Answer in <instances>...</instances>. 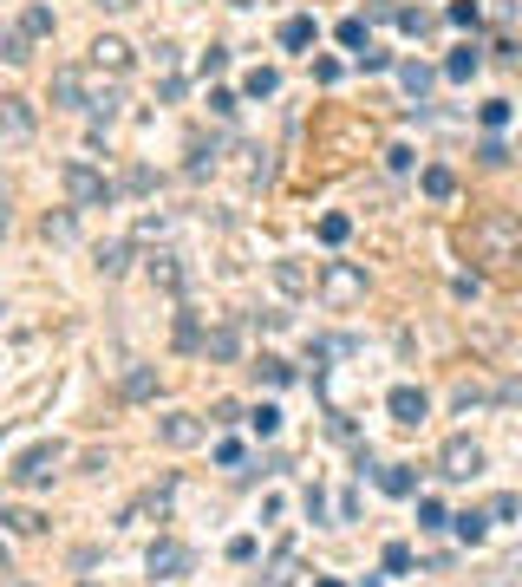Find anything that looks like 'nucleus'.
<instances>
[{
    "label": "nucleus",
    "mask_w": 522,
    "mask_h": 587,
    "mask_svg": "<svg viewBox=\"0 0 522 587\" xmlns=\"http://www.w3.org/2000/svg\"><path fill=\"white\" fill-rule=\"evenodd\" d=\"M60 463H66V444L60 437H40V444H26V451L14 457V483L20 490H46L52 477H60Z\"/></svg>",
    "instance_id": "f03ea898"
},
{
    "label": "nucleus",
    "mask_w": 522,
    "mask_h": 587,
    "mask_svg": "<svg viewBox=\"0 0 522 587\" xmlns=\"http://www.w3.org/2000/svg\"><path fill=\"white\" fill-rule=\"evenodd\" d=\"M497 405H522V379H503L497 385Z\"/></svg>",
    "instance_id": "603ef678"
},
{
    "label": "nucleus",
    "mask_w": 522,
    "mask_h": 587,
    "mask_svg": "<svg viewBox=\"0 0 522 587\" xmlns=\"http://www.w3.org/2000/svg\"><path fill=\"white\" fill-rule=\"evenodd\" d=\"M471 242L483 248L490 261H509L516 248H522V222H516V216H483L477 229H471Z\"/></svg>",
    "instance_id": "20e7f679"
},
{
    "label": "nucleus",
    "mask_w": 522,
    "mask_h": 587,
    "mask_svg": "<svg viewBox=\"0 0 522 587\" xmlns=\"http://www.w3.org/2000/svg\"><path fill=\"white\" fill-rule=\"evenodd\" d=\"M437 477L444 483H471V477H483V451L471 437H444V451H437Z\"/></svg>",
    "instance_id": "39448f33"
},
{
    "label": "nucleus",
    "mask_w": 522,
    "mask_h": 587,
    "mask_svg": "<svg viewBox=\"0 0 522 587\" xmlns=\"http://www.w3.org/2000/svg\"><path fill=\"white\" fill-rule=\"evenodd\" d=\"M398 86H405L411 98H418V105H425V92L437 86V66H425V60H405V66H398Z\"/></svg>",
    "instance_id": "6ab92c4d"
},
{
    "label": "nucleus",
    "mask_w": 522,
    "mask_h": 587,
    "mask_svg": "<svg viewBox=\"0 0 522 587\" xmlns=\"http://www.w3.org/2000/svg\"><path fill=\"white\" fill-rule=\"evenodd\" d=\"M203 359H209V366H235V359H242V320H215L203 333Z\"/></svg>",
    "instance_id": "1a4fd4ad"
},
{
    "label": "nucleus",
    "mask_w": 522,
    "mask_h": 587,
    "mask_svg": "<svg viewBox=\"0 0 522 587\" xmlns=\"http://www.w3.org/2000/svg\"><path fill=\"white\" fill-rule=\"evenodd\" d=\"M386 411H392V425H425L431 399H425V385H392L386 391Z\"/></svg>",
    "instance_id": "9d476101"
},
{
    "label": "nucleus",
    "mask_w": 522,
    "mask_h": 587,
    "mask_svg": "<svg viewBox=\"0 0 522 587\" xmlns=\"http://www.w3.org/2000/svg\"><path fill=\"white\" fill-rule=\"evenodd\" d=\"M314 587H340V581H314Z\"/></svg>",
    "instance_id": "4d7b16f0"
},
{
    "label": "nucleus",
    "mask_w": 522,
    "mask_h": 587,
    "mask_svg": "<svg viewBox=\"0 0 522 587\" xmlns=\"http://www.w3.org/2000/svg\"><path fill=\"white\" fill-rule=\"evenodd\" d=\"M7 568H14V555H7V542H0V574H7Z\"/></svg>",
    "instance_id": "5fc2aeb1"
},
{
    "label": "nucleus",
    "mask_w": 522,
    "mask_h": 587,
    "mask_svg": "<svg viewBox=\"0 0 522 587\" xmlns=\"http://www.w3.org/2000/svg\"><path fill=\"white\" fill-rule=\"evenodd\" d=\"M386 66H392V52H379V46L360 52V72H386Z\"/></svg>",
    "instance_id": "de8ad7c7"
},
{
    "label": "nucleus",
    "mask_w": 522,
    "mask_h": 587,
    "mask_svg": "<svg viewBox=\"0 0 522 587\" xmlns=\"http://www.w3.org/2000/svg\"><path fill=\"white\" fill-rule=\"evenodd\" d=\"M320 294L334 300V307H353V300H366V274L353 268V261H326L320 268Z\"/></svg>",
    "instance_id": "423d86ee"
},
{
    "label": "nucleus",
    "mask_w": 522,
    "mask_h": 587,
    "mask_svg": "<svg viewBox=\"0 0 522 587\" xmlns=\"http://www.w3.org/2000/svg\"><path fill=\"white\" fill-rule=\"evenodd\" d=\"M418 528H425V536H437V528H451V509H444L437 496H418Z\"/></svg>",
    "instance_id": "cd10ccee"
},
{
    "label": "nucleus",
    "mask_w": 522,
    "mask_h": 587,
    "mask_svg": "<svg viewBox=\"0 0 522 587\" xmlns=\"http://www.w3.org/2000/svg\"><path fill=\"white\" fill-rule=\"evenodd\" d=\"M170 496H177V477H163V483H151L144 496H131L124 509H118V528H137V522H163V509H170Z\"/></svg>",
    "instance_id": "0eeeda50"
},
{
    "label": "nucleus",
    "mask_w": 522,
    "mask_h": 587,
    "mask_svg": "<svg viewBox=\"0 0 522 587\" xmlns=\"http://www.w3.org/2000/svg\"><path fill=\"white\" fill-rule=\"evenodd\" d=\"M314 40H320L314 14H294V20H281V52H307Z\"/></svg>",
    "instance_id": "a211bd4d"
},
{
    "label": "nucleus",
    "mask_w": 522,
    "mask_h": 587,
    "mask_svg": "<svg viewBox=\"0 0 522 587\" xmlns=\"http://www.w3.org/2000/svg\"><path fill=\"white\" fill-rule=\"evenodd\" d=\"M340 46H346V52H353V60H360V52H366V46H372V26H366V20H360V14H346V20H340Z\"/></svg>",
    "instance_id": "5701e85b"
},
{
    "label": "nucleus",
    "mask_w": 522,
    "mask_h": 587,
    "mask_svg": "<svg viewBox=\"0 0 522 587\" xmlns=\"http://www.w3.org/2000/svg\"><path fill=\"white\" fill-rule=\"evenodd\" d=\"M522 516V496H497L490 502V522H516Z\"/></svg>",
    "instance_id": "37998d69"
},
{
    "label": "nucleus",
    "mask_w": 522,
    "mask_h": 587,
    "mask_svg": "<svg viewBox=\"0 0 522 587\" xmlns=\"http://www.w3.org/2000/svg\"><path fill=\"white\" fill-rule=\"evenodd\" d=\"M353 470H360V477H379V457L366 451V444H360V451H353Z\"/></svg>",
    "instance_id": "3c124183"
},
{
    "label": "nucleus",
    "mask_w": 522,
    "mask_h": 587,
    "mask_svg": "<svg viewBox=\"0 0 522 587\" xmlns=\"http://www.w3.org/2000/svg\"><path fill=\"white\" fill-rule=\"evenodd\" d=\"M60 183H66V196H72V209H112L118 203V183L98 170V163H86V157H72L66 170H60Z\"/></svg>",
    "instance_id": "f257e3e1"
},
{
    "label": "nucleus",
    "mask_w": 522,
    "mask_h": 587,
    "mask_svg": "<svg viewBox=\"0 0 522 587\" xmlns=\"http://www.w3.org/2000/svg\"><path fill=\"white\" fill-rule=\"evenodd\" d=\"M418 183H425L431 203H451V196H457V177L444 170V163H425V177H418Z\"/></svg>",
    "instance_id": "aec40b11"
},
{
    "label": "nucleus",
    "mask_w": 522,
    "mask_h": 587,
    "mask_svg": "<svg viewBox=\"0 0 522 587\" xmlns=\"http://www.w3.org/2000/svg\"><path fill=\"white\" fill-rule=\"evenodd\" d=\"M477 118H483V131H503V124H509V98H490Z\"/></svg>",
    "instance_id": "ea45409f"
},
{
    "label": "nucleus",
    "mask_w": 522,
    "mask_h": 587,
    "mask_svg": "<svg viewBox=\"0 0 522 587\" xmlns=\"http://www.w3.org/2000/svg\"><path fill=\"white\" fill-rule=\"evenodd\" d=\"M151 391H157V372L151 366H131L124 372V399H151Z\"/></svg>",
    "instance_id": "f704fd0d"
},
{
    "label": "nucleus",
    "mask_w": 522,
    "mask_h": 587,
    "mask_svg": "<svg viewBox=\"0 0 522 587\" xmlns=\"http://www.w3.org/2000/svg\"><path fill=\"white\" fill-rule=\"evenodd\" d=\"M177 346H183V353H203V320L189 314V307L177 314Z\"/></svg>",
    "instance_id": "c85d7f7f"
},
{
    "label": "nucleus",
    "mask_w": 522,
    "mask_h": 587,
    "mask_svg": "<svg viewBox=\"0 0 522 587\" xmlns=\"http://www.w3.org/2000/svg\"><path fill=\"white\" fill-rule=\"evenodd\" d=\"M477 163H490V170H497V163H509V151H503V137H497V131H490L483 144H477Z\"/></svg>",
    "instance_id": "58836bf2"
},
{
    "label": "nucleus",
    "mask_w": 522,
    "mask_h": 587,
    "mask_svg": "<svg viewBox=\"0 0 522 587\" xmlns=\"http://www.w3.org/2000/svg\"><path fill=\"white\" fill-rule=\"evenodd\" d=\"M379 490H386V496H418V470H411V463H379Z\"/></svg>",
    "instance_id": "f3484780"
},
{
    "label": "nucleus",
    "mask_w": 522,
    "mask_h": 587,
    "mask_svg": "<svg viewBox=\"0 0 522 587\" xmlns=\"http://www.w3.org/2000/svg\"><path fill=\"white\" fill-rule=\"evenodd\" d=\"M98 7H131V0H98Z\"/></svg>",
    "instance_id": "6e6d98bb"
},
{
    "label": "nucleus",
    "mask_w": 522,
    "mask_h": 587,
    "mask_svg": "<svg viewBox=\"0 0 522 587\" xmlns=\"http://www.w3.org/2000/svg\"><path fill=\"white\" fill-rule=\"evenodd\" d=\"M7 222H14V216H7V183H0V235H7Z\"/></svg>",
    "instance_id": "864d4df0"
},
{
    "label": "nucleus",
    "mask_w": 522,
    "mask_h": 587,
    "mask_svg": "<svg viewBox=\"0 0 522 587\" xmlns=\"http://www.w3.org/2000/svg\"><path fill=\"white\" fill-rule=\"evenodd\" d=\"M483 399H497V391H483V385H457V399H451V405H457V411H477Z\"/></svg>",
    "instance_id": "79ce46f5"
},
{
    "label": "nucleus",
    "mask_w": 522,
    "mask_h": 587,
    "mask_svg": "<svg viewBox=\"0 0 522 587\" xmlns=\"http://www.w3.org/2000/svg\"><path fill=\"white\" fill-rule=\"evenodd\" d=\"M444 20H451V26H463V33H477L483 7H477V0H451V7H444Z\"/></svg>",
    "instance_id": "2f4dec72"
},
{
    "label": "nucleus",
    "mask_w": 522,
    "mask_h": 587,
    "mask_svg": "<svg viewBox=\"0 0 522 587\" xmlns=\"http://www.w3.org/2000/svg\"><path fill=\"white\" fill-rule=\"evenodd\" d=\"M215 463H223V470H242V437H223V444H215Z\"/></svg>",
    "instance_id": "c03bdc74"
},
{
    "label": "nucleus",
    "mask_w": 522,
    "mask_h": 587,
    "mask_svg": "<svg viewBox=\"0 0 522 587\" xmlns=\"http://www.w3.org/2000/svg\"><path fill=\"white\" fill-rule=\"evenodd\" d=\"M209 111H215V118H235V92L215 86V92H209Z\"/></svg>",
    "instance_id": "09e8293b"
},
{
    "label": "nucleus",
    "mask_w": 522,
    "mask_h": 587,
    "mask_svg": "<svg viewBox=\"0 0 522 587\" xmlns=\"http://www.w3.org/2000/svg\"><path fill=\"white\" fill-rule=\"evenodd\" d=\"M255 379H261V385H274V391H281V385H294V366H288V359H281V353H261V359H255Z\"/></svg>",
    "instance_id": "412c9836"
},
{
    "label": "nucleus",
    "mask_w": 522,
    "mask_h": 587,
    "mask_svg": "<svg viewBox=\"0 0 522 587\" xmlns=\"http://www.w3.org/2000/svg\"><path fill=\"white\" fill-rule=\"evenodd\" d=\"M451 528H457L463 548H477V542L490 536V516H483V509H463V516H451Z\"/></svg>",
    "instance_id": "4be33fe9"
},
{
    "label": "nucleus",
    "mask_w": 522,
    "mask_h": 587,
    "mask_svg": "<svg viewBox=\"0 0 522 587\" xmlns=\"http://www.w3.org/2000/svg\"><path fill=\"white\" fill-rule=\"evenodd\" d=\"M157 437L170 444V451H189V444L209 437V425H203L197 411H163V417H157Z\"/></svg>",
    "instance_id": "6e6552de"
},
{
    "label": "nucleus",
    "mask_w": 522,
    "mask_h": 587,
    "mask_svg": "<svg viewBox=\"0 0 522 587\" xmlns=\"http://www.w3.org/2000/svg\"><path fill=\"white\" fill-rule=\"evenodd\" d=\"M255 548H261L255 536H235V542H229V562H255Z\"/></svg>",
    "instance_id": "8fccbe9b"
},
{
    "label": "nucleus",
    "mask_w": 522,
    "mask_h": 587,
    "mask_svg": "<svg viewBox=\"0 0 522 587\" xmlns=\"http://www.w3.org/2000/svg\"><path fill=\"white\" fill-rule=\"evenodd\" d=\"M235 417H242L235 399H215V405H209V425H235Z\"/></svg>",
    "instance_id": "49530a36"
},
{
    "label": "nucleus",
    "mask_w": 522,
    "mask_h": 587,
    "mask_svg": "<svg viewBox=\"0 0 522 587\" xmlns=\"http://www.w3.org/2000/svg\"><path fill=\"white\" fill-rule=\"evenodd\" d=\"M151 52H157V72H163V78H183V60H177V46H170V40H157Z\"/></svg>",
    "instance_id": "4c0bfd02"
},
{
    "label": "nucleus",
    "mask_w": 522,
    "mask_h": 587,
    "mask_svg": "<svg viewBox=\"0 0 522 587\" xmlns=\"http://www.w3.org/2000/svg\"><path fill=\"white\" fill-rule=\"evenodd\" d=\"M20 33H26V40H52V7H40V0H33V7L20 14Z\"/></svg>",
    "instance_id": "bb28decb"
},
{
    "label": "nucleus",
    "mask_w": 522,
    "mask_h": 587,
    "mask_svg": "<svg viewBox=\"0 0 522 587\" xmlns=\"http://www.w3.org/2000/svg\"><path fill=\"white\" fill-rule=\"evenodd\" d=\"M86 86H92L86 66H60V72H52V105H60V111H86Z\"/></svg>",
    "instance_id": "9b49d317"
},
{
    "label": "nucleus",
    "mask_w": 522,
    "mask_h": 587,
    "mask_svg": "<svg viewBox=\"0 0 522 587\" xmlns=\"http://www.w3.org/2000/svg\"><path fill=\"white\" fill-rule=\"evenodd\" d=\"M215 72H229V46H209L203 52V78H215Z\"/></svg>",
    "instance_id": "a18cd8bd"
},
{
    "label": "nucleus",
    "mask_w": 522,
    "mask_h": 587,
    "mask_svg": "<svg viewBox=\"0 0 522 587\" xmlns=\"http://www.w3.org/2000/svg\"><path fill=\"white\" fill-rule=\"evenodd\" d=\"M0 137H33V105L26 98H0Z\"/></svg>",
    "instance_id": "4468645a"
},
{
    "label": "nucleus",
    "mask_w": 522,
    "mask_h": 587,
    "mask_svg": "<svg viewBox=\"0 0 522 587\" xmlns=\"http://www.w3.org/2000/svg\"><path fill=\"white\" fill-rule=\"evenodd\" d=\"M157 189V170H151V163H131V170L118 177V196H151Z\"/></svg>",
    "instance_id": "393cba45"
},
{
    "label": "nucleus",
    "mask_w": 522,
    "mask_h": 587,
    "mask_svg": "<svg viewBox=\"0 0 522 587\" xmlns=\"http://www.w3.org/2000/svg\"><path fill=\"white\" fill-rule=\"evenodd\" d=\"M242 92H249V98H274V92H281V72H274V66H255L249 78H242Z\"/></svg>",
    "instance_id": "a878e982"
},
{
    "label": "nucleus",
    "mask_w": 522,
    "mask_h": 587,
    "mask_svg": "<svg viewBox=\"0 0 522 587\" xmlns=\"http://www.w3.org/2000/svg\"><path fill=\"white\" fill-rule=\"evenodd\" d=\"M477 72H483V52H477V40L451 46V60H444V78H451V86H471Z\"/></svg>",
    "instance_id": "ddd939ff"
},
{
    "label": "nucleus",
    "mask_w": 522,
    "mask_h": 587,
    "mask_svg": "<svg viewBox=\"0 0 522 587\" xmlns=\"http://www.w3.org/2000/svg\"><path fill=\"white\" fill-rule=\"evenodd\" d=\"M131 261H137V242H131V235H124V242H105V248H98V274H105V281H118V274H124Z\"/></svg>",
    "instance_id": "2eb2a0df"
},
{
    "label": "nucleus",
    "mask_w": 522,
    "mask_h": 587,
    "mask_svg": "<svg viewBox=\"0 0 522 587\" xmlns=\"http://www.w3.org/2000/svg\"><path fill=\"white\" fill-rule=\"evenodd\" d=\"M144 268H151V281H157L163 294H183V261L170 255V248H157V255H151Z\"/></svg>",
    "instance_id": "dca6fc26"
},
{
    "label": "nucleus",
    "mask_w": 522,
    "mask_h": 587,
    "mask_svg": "<svg viewBox=\"0 0 522 587\" xmlns=\"http://www.w3.org/2000/svg\"><path fill=\"white\" fill-rule=\"evenodd\" d=\"M0 60H7V66H26V60H33V40H26V33H0Z\"/></svg>",
    "instance_id": "7c9ffc66"
},
{
    "label": "nucleus",
    "mask_w": 522,
    "mask_h": 587,
    "mask_svg": "<svg viewBox=\"0 0 522 587\" xmlns=\"http://www.w3.org/2000/svg\"><path fill=\"white\" fill-rule=\"evenodd\" d=\"M346 235H353V216H340V209H334V216H320V242H326V248H340Z\"/></svg>",
    "instance_id": "72a5a7b5"
},
{
    "label": "nucleus",
    "mask_w": 522,
    "mask_h": 587,
    "mask_svg": "<svg viewBox=\"0 0 522 587\" xmlns=\"http://www.w3.org/2000/svg\"><path fill=\"white\" fill-rule=\"evenodd\" d=\"M411 562H418L411 542H386V555H379V568H386V574H411Z\"/></svg>",
    "instance_id": "c756f323"
},
{
    "label": "nucleus",
    "mask_w": 522,
    "mask_h": 587,
    "mask_svg": "<svg viewBox=\"0 0 522 587\" xmlns=\"http://www.w3.org/2000/svg\"><path fill=\"white\" fill-rule=\"evenodd\" d=\"M92 66L98 72H131V40H118V33H105V40H92Z\"/></svg>",
    "instance_id": "f8f14e48"
},
{
    "label": "nucleus",
    "mask_w": 522,
    "mask_h": 587,
    "mask_svg": "<svg viewBox=\"0 0 522 587\" xmlns=\"http://www.w3.org/2000/svg\"><path fill=\"white\" fill-rule=\"evenodd\" d=\"M249 431L255 437H274V431H281V405H255L249 411Z\"/></svg>",
    "instance_id": "c9c22d12"
},
{
    "label": "nucleus",
    "mask_w": 522,
    "mask_h": 587,
    "mask_svg": "<svg viewBox=\"0 0 522 587\" xmlns=\"http://www.w3.org/2000/svg\"><path fill=\"white\" fill-rule=\"evenodd\" d=\"M40 229H46V242H72V209H60V216H46Z\"/></svg>",
    "instance_id": "a19ab883"
},
{
    "label": "nucleus",
    "mask_w": 522,
    "mask_h": 587,
    "mask_svg": "<svg viewBox=\"0 0 522 587\" xmlns=\"http://www.w3.org/2000/svg\"><path fill=\"white\" fill-rule=\"evenodd\" d=\"M274 281H281L288 294H307V288H314V274H307V268H300L294 255H281V261H274Z\"/></svg>",
    "instance_id": "b1692460"
},
{
    "label": "nucleus",
    "mask_w": 522,
    "mask_h": 587,
    "mask_svg": "<svg viewBox=\"0 0 522 587\" xmlns=\"http://www.w3.org/2000/svg\"><path fill=\"white\" fill-rule=\"evenodd\" d=\"M215 170V144H203V137H197V144H189V163H183V177H209Z\"/></svg>",
    "instance_id": "473e14b6"
},
{
    "label": "nucleus",
    "mask_w": 522,
    "mask_h": 587,
    "mask_svg": "<svg viewBox=\"0 0 522 587\" xmlns=\"http://www.w3.org/2000/svg\"><path fill=\"white\" fill-rule=\"evenodd\" d=\"M398 26H405V33H411V40H425V33H431V26H437V20H431L425 7H398Z\"/></svg>",
    "instance_id": "e433bc0d"
},
{
    "label": "nucleus",
    "mask_w": 522,
    "mask_h": 587,
    "mask_svg": "<svg viewBox=\"0 0 522 587\" xmlns=\"http://www.w3.org/2000/svg\"><path fill=\"white\" fill-rule=\"evenodd\" d=\"M189 568H197V548L177 542V536H157L151 555H144V574H151V581H183Z\"/></svg>",
    "instance_id": "7ed1b4c3"
}]
</instances>
